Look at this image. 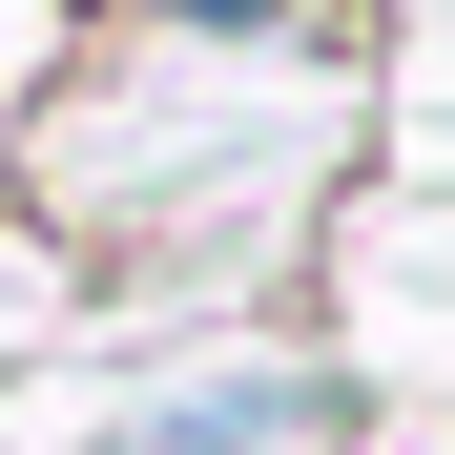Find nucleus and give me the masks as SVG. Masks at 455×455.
Masks as SVG:
<instances>
[{"label":"nucleus","mask_w":455,"mask_h":455,"mask_svg":"<svg viewBox=\"0 0 455 455\" xmlns=\"http://www.w3.org/2000/svg\"><path fill=\"white\" fill-rule=\"evenodd\" d=\"M352 435V372H207V394H145V414H104L84 455H331Z\"/></svg>","instance_id":"1"}]
</instances>
